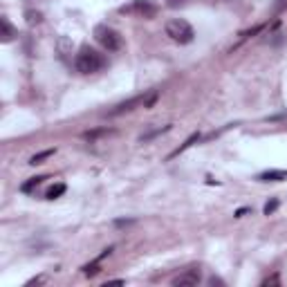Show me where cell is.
<instances>
[{
    "label": "cell",
    "instance_id": "17",
    "mask_svg": "<svg viewBox=\"0 0 287 287\" xmlns=\"http://www.w3.org/2000/svg\"><path fill=\"white\" fill-rule=\"evenodd\" d=\"M278 283H280V278H278V276H272V278L262 280V287H269V285H278Z\"/></svg>",
    "mask_w": 287,
    "mask_h": 287
},
{
    "label": "cell",
    "instance_id": "4",
    "mask_svg": "<svg viewBox=\"0 0 287 287\" xmlns=\"http://www.w3.org/2000/svg\"><path fill=\"white\" fill-rule=\"evenodd\" d=\"M157 11H160V5L155 0H133V3L119 7V14H130V16H137V18H155Z\"/></svg>",
    "mask_w": 287,
    "mask_h": 287
},
{
    "label": "cell",
    "instance_id": "12",
    "mask_svg": "<svg viewBox=\"0 0 287 287\" xmlns=\"http://www.w3.org/2000/svg\"><path fill=\"white\" fill-rule=\"evenodd\" d=\"M63 193H65V184H56V186H52V189L45 193V197H48V200H56V197H61Z\"/></svg>",
    "mask_w": 287,
    "mask_h": 287
},
{
    "label": "cell",
    "instance_id": "2",
    "mask_svg": "<svg viewBox=\"0 0 287 287\" xmlns=\"http://www.w3.org/2000/svg\"><path fill=\"white\" fill-rule=\"evenodd\" d=\"M164 32H166V36L171 38L173 43H180V45H189L191 40L195 38V32H193V27L184 18L168 20L166 27H164Z\"/></svg>",
    "mask_w": 287,
    "mask_h": 287
},
{
    "label": "cell",
    "instance_id": "13",
    "mask_svg": "<svg viewBox=\"0 0 287 287\" xmlns=\"http://www.w3.org/2000/svg\"><path fill=\"white\" fill-rule=\"evenodd\" d=\"M99 269H101V267H99V260H95V262H90V265L83 267V274H85V276H97Z\"/></svg>",
    "mask_w": 287,
    "mask_h": 287
},
{
    "label": "cell",
    "instance_id": "8",
    "mask_svg": "<svg viewBox=\"0 0 287 287\" xmlns=\"http://www.w3.org/2000/svg\"><path fill=\"white\" fill-rule=\"evenodd\" d=\"M260 182H283L287 180V171H278V168H272V171H265L258 175Z\"/></svg>",
    "mask_w": 287,
    "mask_h": 287
},
{
    "label": "cell",
    "instance_id": "6",
    "mask_svg": "<svg viewBox=\"0 0 287 287\" xmlns=\"http://www.w3.org/2000/svg\"><path fill=\"white\" fill-rule=\"evenodd\" d=\"M200 280H202L200 267H191V269H186L184 274L173 278V287H193V285L200 283Z\"/></svg>",
    "mask_w": 287,
    "mask_h": 287
},
{
    "label": "cell",
    "instance_id": "9",
    "mask_svg": "<svg viewBox=\"0 0 287 287\" xmlns=\"http://www.w3.org/2000/svg\"><path fill=\"white\" fill-rule=\"evenodd\" d=\"M45 180H48V175H38V178H29V182H25V184H23V186H20V191H23V193L34 191L38 184H43Z\"/></svg>",
    "mask_w": 287,
    "mask_h": 287
},
{
    "label": "cell",
    "instance_id": "5",
    "mask_svg": "<svg viewBox=\"0 0 287 287\" xmlns=\"http://www.w3.org/2000/svg\"><path fill=\"white\" fill-rule=\"evenodd\" d=\"M95 40L105 52H117L121 48V34L108 25H97L95 27Z\"/></svg>",
    "mask_w": 287,
    "mask_h": 287
},
{
    "label": "cell",
    "instance_id": "18",
    "mask_svg": "<svg viewBox=\"0 0 287 287\" xmlns=\"http://www.w3.org/2000/svg\"><path fill=\"white\" fill-rule=\"evenodd\" d=\"M186 0H166V5L168 7H180V5H184Z\"/></svg>",
    "mask_w": 287,
    "mask_h": 287
},
{
    "label": "cell",
    "instance_id": "11",
    "mask_svg": "<svg viewBox=\"0 0 287 287\" xmlns=\"http://www.w3.org/2000/svg\"><path fill=\"white\" fill-rule=\"evenodd\" d=\"M52 155H54V148L40 150V153H36L32 160H29V164H32V166H36V164H43V160H48V157H52Z\"/></svg>",
    "mask_w": 287,
    "mask_h": 287
},
{
    "label": "cell",
    "instance_id": "1",
    "mask_svg": "<svg viewBox=\"0 0 287 287\" xmlns=\"http://www.w3.org/2000/svg\"><path fill=\"white\" fill-rule=\"evenodd\" d=\"M103 65H105L103 54L97 52L95 48H90V45H83V48L79 50V54L74 56V68H77V72H81V74H95Z\"/></svg>",
    "mask_w": 287,
    "mask_h": 287
},
{
    "label": "cell",
    "instance_id": "3",
    "mask_svg": "<svg viewBox=\"0 0 287 287\" xmlns=\"http://www.w3.org/2000/svg\"><path fill=\"white\" fill-rule=\"evenodd\" d=\"M157 92L155 90H150L148 95H139V97H133V99H128V101H121V103H117L113 110H108V117H119V115H124V113H130V110L135 108H150L155 101H157Z\"/></svg>",
    "mask_w": 287,
    "mask_h": 287
},
{
    "label": "cell",
    "instance_id": "7",
    "mask_svg": "<svg viewBox=\"0 0 287 287\" xmlns=\"http://www.w3.org/2000/svg\"><path fill=\"white\" fill-rule=\"evenodd\" d=\"M16 36H18V32L14 29V25L9 23V18H5L3 16V20H0V40H3V43H11Z\"/></svg>",
    "mask_w": 287,
    "mask_h": 287
},
{
    "label": "cell",
    "instance_id": "15",
    "mask_svg": "<svg viewBox=\"0 0 287 287\" xmlns=\"http://www.w3.org/2000/svg\"><path fill=\"white\" fill-rule=\"evenodd\" d=\"M276 209H278V200H269V202L265 204V215H272Z\"/></svg>",
    "mask_w": 287,
    "mask_h": 287
},
{
    "label": "cell",
    "instance_id": "14",
    "mask_svg": "<svg viewBox=\"0 0 287 287\" xmlns=\"http://www.w3.org/2000/svg\"><path fill=\"white\" fill-rule=\"evenodd\" d=\"M25 18H27V23L29 25H34V23H40V11H25Z\"/></svg>",
    "mask_w": 287,
    "mask_h": 287
},
{
    "label": "cell",
    "instance_id": "16",
    "mask_svg": "<svg viewBox=\"0 0 287 287\" xmlns=\"http://www.w3.org/2000/svg\"><path fill=\"white\" fill-rule=\"evenodd\" d=\"M108 133H113V130H108V128H103V130H92V133H85L83 137H85V139H95V137H99V135H108Z\"/></svg>",
    "mask_w": 287,
    "mask_h": 287
},
{
    "label": "cell",
    "instance_id": "10",
    "mask_svg": "<svg viewBox=\"0 0 287 287\" xmlns=\"http://www.w3.org/2000/svg\"><path fill=\"white\" fill-rule=\"evenodd\" d=\"M195 142H200V135H197V133H195V135H191V137H189V139H186V142H184L182 146H180V148H178V150H175V153H171V155H168V157H178L180 153H184V150H186V148H189V146H193V144H195Z\"/></svg>",
    "mask_w": 287,
    "mask_h": 287
}]
</instances>
